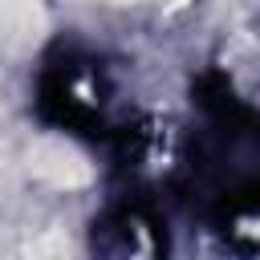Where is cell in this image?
<instances>
[{"label":"cell","mask_w":260,"mask_h":260,"mask_svg":"<svg viewBox=\"0 0 260 260\" xmlns=\"http://www.w3.org/2000/svg\"><path fill=\"white\" fill-rule=\"evenodd\" d=\"M28 167L37 179L53 183V187H85L89 183V162L77 146H69L65 138H41L32 150H28Z\"/></svg>","instance_id":"obj_1"},{"label":"cell","mask_w":260,"mask_h":260,"mask_svg":"<svg viewBox=\"0 0 260 260\" xmlns=\"http://www.w3.org/2000/svg\"><path fill=\"white\" fill-rule=\"evenodd\" d=\"M37 37V4L32 0H0V45H20Z\"/></svg>","instance_id":"obj_2"}]
</instances>
